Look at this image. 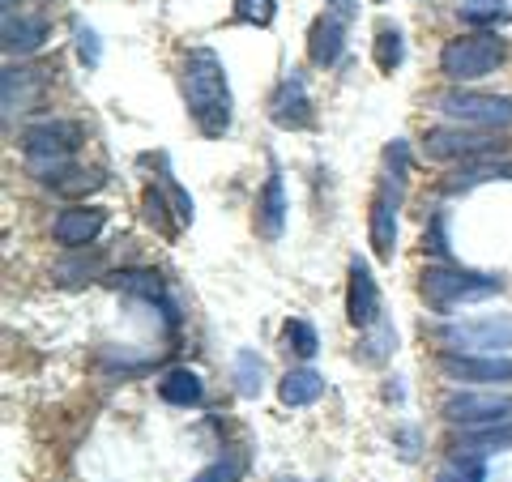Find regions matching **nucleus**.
Segmentation results:
<instances>
[{"mask_svg":"<svg viewBox=\"0 0 512 482\" xmlns=\"http://www.w3.org/2000/svg\"><path fill=\"white\" fill-rule=\"evenodd\" d=\"M508 60V39L500 30H474V35H457L440 47V73L453 86L483 82Z\"/></svg>","mask_w":512,"mask_h":482,"instance_id":"3","label":"nucleus"},{"mask_svg":"<svg viewBox=\"0 0 512 482\" xmlns=\"http://www.w3.org/2000/svg\"><path fill=\"white\" fill-rule=\"evenodd\" d=\"M282 346L291 350V355H299V359H312L316 350H320V337H316V329L308 325V320H286L282 325Z\"/></svg>","mask_w":512,"mask_h":482,"instance_id":"26","label":"nucleus"},{"mask_svg":"<svg viewBox=\"0 0 512 482\" xmlns=\"http://www.w3.org/2000/svg\"><path fill=\"white\" fill-rule=\"evenodd\" d=\"M508 18H512V9L504 0H466L461 5V22L483 26V30H495V22H508Z\"/></svg>","mask_w":512,"mask_h":482,"instance_id":"27","label":"nucleus"},{"mask_svg":"<svg viewBox=\"0 0 512 482\" xmlns=\"http://www.w3.org/2000/svg\"><path fill=\"white\" fill-rule=\"evenodd\" d=\"M440 376L453 384H478V389H495V384H512V355H440Z\"/></svg>","mask_w":512,"mask_h":482,"instance_id":"10","label":"nucleus"},{"mask_svg":"<svg viewBox=\"0 0 512 482\" xmlns=\"http://www.w3.org/2000/svg\"><path fill=\"white\" fill-rule=\"evenodd\" d=\"M158 397H163L167 406L192 410V406H201L205 384H201V376H197V372H188V367H171V372L158 376Z\"/></svg>","mask_w":512,"mask_h":482,"instance_id":"19","label":"nucleus"},{"mask_svg":"<svg viewBox=\"0 0 512 482\" xmlns=\"http://www.w3.org/2000/svg\"><path fill=\"white\" fill-rule=\"evenodd\" d=\"M77 56H82L86 69H99V60H103V43H99V35H94L90 26H77Z\"/></svg>","mask_w":512,"mask_h":482,"instance_id":"31","label":"nucleus"},{"mask_svg":"<svg viewBox=\"0 0 512 482\" xmlns=\"http://www.w3.org/2000/svg\"><path fill=\"white\" fill-rule=\"evenodd\" d=\"M448 355H508L512 350V312L457 316L431 329Z\"/></svg>","mask_w":512,"mask_h":482,"instance_id":"5","label":"nucleus"},{"mask_svg":"<svg viewBox=\"0 0 512 482\" xmlns=\"http://www.w3.org/2000/svg\"><path fill=\"white\" fill-rule=\"evenodd\" d=\"M402 197H406V180L384 175L376 197H372V210H367V239H372V252L380 261H393V252H397V214H402Z\"/></svg>","mask_w":512,"mask_h":482,"instance_id":"8","label":"nucleus"},{"mask_svg":"<svg viewBox=\"0 0 512 482\" xmlns=\"http://www.w3.org/2000/svg\"><path fill=\"white\" fill-rule=\"evenodd\" d=\"M103 227H107L103 205H64V210L52 218V239L60 248L77 252V248H90L94 239L103 235Z\"/></svg>","mask_w":512,"mask_h":482,"instance_id":"11","label":"nucleus"},{"mask_svg":"<svg viewBox=\"0 0 512 482\" xmlns=\"http://www.w3.org/2000/svg\"><path fill=\"white\" fill-rule=\"evenodd\" d=\"M184 103L201 137H227L231 128V86H227V64L210 47H192L184 60Z\"/></svg>","mask_w":512,"mask_h":482,"instance_id":"1","label":"nucleus"},{"mask_svg":"<svg viewBox=\"0 0 512 482\" xmlns=\"http://www.w3.org/2000/svg\"><path fill=\"white\" fill-rule=\"evenodd\" d=\"M47 35H52L47 18H26V13H18V18H5V52H9V56H30V52H39Z\"/></svg>","mask_w":512,"mask_h":482,"instance_id":"21","label":"nucleus"},{"mask_svg":"<svg viewBox=\"0 0 512 482\" xmlns=\"http://www.w3.org/2000/svg\"><path fill=\"white\" fill-rule=\"evenodd\" d=\"M423 154L431 163H478V158H500L508 154V141L487 133V128L466 124H440L423 133Z\"/></svg>","mask_w":512,"mask_h":482,"instance_id":"6","label":"nucleus"},{"mask_svg":"<svg viewBox=\"0 0 512 482\" xmlns=\"http://www.w3.org/2000/svg\"><path fill=\"white\" fill-rule=\"evenodd\" d=\"M325 5H329V13H333V18H342V22L359 18V0H325Z\"/></svg>","mask_w":512,"mask_h":482,"instance_id":"34","label":"nucleus"},{"mask_svg":"<svg viewBox=\"0 0 512 482\" xmlns=\"http://www.w3.org/2000/svg\"><path fill=\"white\" fill-rule=\"evenodd\" d=\"M342 52H346V22L325 9L308 30V60L316 69H333L342 60Z\"/></svg>","mask_w":512,"mask_h":482,"instance_id":"15","label":"nucleus"},{"mask_svg":"<svg viewBox=\"0 0 512 482\" xmlns=\"http://www.w3.org/2000/svg\"><path fill=\"white\" fill-rule=\"evenodd\" d=\"M146 214H150V222L163 235H171V222H167V197H163V188H146Z\"/></svg>","mask_w":512,"mask_h":482,"instance_id":"32","label":"nucleus"},{"mask_svg":"<svg viewBox=\"0 0 512 482\" xmlns=\"http://www.w3.org/2000/svg\"><path fill=\"white\" fill-rule=\"evenodd\" d=\"M363 333H367V337H363V350H359V359H363V363H380V359L397 346V333H393L389 320H376V325H372V329H363Z\"/></svg>","mask_w":512,"mask_h":482,"instance_id":"28","label":"nucleus"},{"mask_svg":"<svg viewBox=\"0 0 512 482\" xmlns=\"http://www.w3.org/2000/svg\"><path fill=\"white\" fill-rule=\"evenodd\" d=\"M436 111L453 124L487 128V133H504L512 128V99L508 94H478V90H444L436 94Z\"/></svg>","mask_w":512,"mask_h":482,"instance_id":"7","label":"nucleus"},{"mask_svg":"<svg viewBox=\"0 0 512 482\" xmlns=\"http://www.w3.org/2000/svg\"><path fill=\"white\" fill-rule=\"evenodd\" d=\"M372 56H376V69H380V73H393L397 64L406 60V35H402L397 26L384 22V26L376 30V47H372Z\"/></svg>","mask_w":512,"mask_h":482,"instance_id":"23","label":"nucleus"},{"mask_svg":"<svg viewBox=\"0 0 512 482\" xmlns=\"http://www.w3.org/2000/svg\"><path fill=\"white\" fill-rule=\"evenodd\" d=\"M0 82H5V116H13V111H26L30 103H39L43 69H30V64H9Z\"/></svg>","mask_w":512,"mask_h":482,"instance_id":"16","label":"nucleus"},{"mask_svg":"<svg viewBox=\"0 0 512 482\" xmlns=\"http://www.w3.org/2000/svg\"><path fill=\"white\" fill-rule=\"evenodd\" d=\"M448 214L440 210V214H431V222H427V244H431V252L440 256V261H448Z\"/></svg>","mask_w":512,"mask_h":482,"instance_id":"33","label":"nucleus"},{"mask_svg":"<svg viewBox=\"0 0 512 482\" xmlns=\"http://www.w3.org/2000/svg\"><path fill=\"white\" fill-rule=\"evenodd\" d=\"M278 13V0H235V22L248 26H269Z\"/></svg>","mask_w":512,"mask_h":482,"instance_id":"30","label":"nucleus"},{"mask_svg":"<svg viewBox=\"0 0 512 482\" xmlns=\"http://www.w3.org/2000/svg\"><path fill=\"white\" fill-rule=\"evenodd\" d=\"M99 184H103V175H94V171H86V167H69V171L60 175V180H52L47 188L60 192V197H82V192L99 188Z\"/></svg>","mask_w":512,"mask_h":482,"instance_id":"29","label":"nucleus"},{"mask_svg":"<svg viewBox=\"0 0 512 482\" xmlns=\"http://www.w3.org/2000/svg\"><path fill=\"white\" fill-rule=\"evenodd\" d=\"M419 291H423V299H427V308H431V312L453 316L461 303H478V299L500 295V291H504V278H500V273H478V269L427 265V269H423Z\"/></svg>","mask_w":512,"mask_h":482,"instance_id":"4","label":"nucleus"},{"mask_svg":"<svg viewBox=\"0 0 512 482\" xmlns=\"http://www.w3.org/2000/svg\"><path fill=\"white\" fill-rule=\"evenodd\" d=\"M269 120L286 128V133H299V128L312 124V99H308V86H303L299 69H291L278 82L274 99H269Z\"/></svg>","mask_w":512,"mask_h":482,"instance_id":"13","label":"nucleus"},{"mask_svg":"<svg viewBox=\"0 0 512 482\" xmlns=\"http://www.w3.org/2000/svg\"><path fill=\"white\" fill-rule=\"evenodd\" d=\"M116 286L120 291H128V295H141V299H158V303H167V295H163V282H158V273H150V269H124V273H116Z\"/></svg>","mask_w":512,"mask_h":482,"instance_id":"24","label":"nucleus"},{"mask_svg":"<svg viewBox=\"0 0 512 482\" xmlns=\"http://www.w3.org/2000/svg\"><path fill=\"white\" fill-rule=\"evenodd\" d=\"M256 231H261V239H269V244H278L286 231V184H282L278 167L269 171V180L256 192Z\"/></svg>","mask_w":512,"mask_h":482,"instance_id":"14","label":"nucleus"},{"mask_svg":"<svg viewBox=\"0 0 512 482\" xmlns=\"http://www.w3.org/2000/svg\"><path fill=\"white\" fill-rule=\"evenodd\" d=\"M512 448V423H500V427H466L461 440L453 448V457H470V461H483L491 453H504Z\"/></svg>","mask_w":512,"mask_h":482,"instance_id":"17","label":"nucleus"},{"mask_svg":"<svg viewBox=\"0 0 512 482\" xmlns=\"http://www.w3.org/2000/svg\"><path fill=\"white\" fill-rule=\"evenodd\" d=\"M325 393V376L312 372V367H295V372H286L282 384H278V401L286 410H299V406H312Z\"/></svg>","mask_w":512,"mask_h":482,"instance_id":"20","label":"nucleus"},{"mask_svg":"<svg viewBox=\"0 0 512 482\" xmlns=\"http://www.w3.org/2000/svg\"><path fill=\"white\" fill-rule=\"evenodd\" d=\"M491 180H512V163L500 154V158H478V163H461L453 175L444 180L448 192H470L478 184H491Z\"/></svg>","mask_w":512,"mask_h":482,"instance_id":"18","label":"nucleus"},{"mask_svg":"<svg viewBox=\"0 0 512 482\" xmlns=\"http://www.w3.org/2000/svg\"><path fill=\"white\" fill-rule=\"evenodd\" d=\"M346 316L355 329H372L380 320V286L363 256H355L346 269Z\"/></svg>","mask_w":512,"mask_h":482,"instance_id":"12","label":"nucleus"},{"mask_svg":"<svg viewBox=\"0 0 512 482\" xmlns=\"http://www.w3.org/2000/svg\"><path fill=\"white\" fill-rule=\"evenodd\" d=\"M436 482H448V478H436Z\"/></svg>","mask_w":512,"mask_h":482,"instance_id":"37","label":"nucleus"},{"mask_svg":"<svg viewBox=\"0 0 512 482\" xmlns=\"http://www.w3.org/2000/svg\"><path fill=\"white\" fill-rule=\"evenodd\" d=\"M397 440L406 444V448H402V457H414V453H419V431H397Z\"/></svg>","mask_w":512,"mask_h":482,"instance_id":"35","label":"nucleus"},{"mask_svg":"<svg viewBox=\"0 0 512 482\" xmlns=\"http://www.w3.org/2000/svg\"><path fill=\"white\" fill-rule=\"evenodd\" d=\"M82 141H86L82 124L47 116V120H35V124L22 128V158H26V167L35 180L52 184L69 167H77L73 158H77V146H82Z\"/></svg>","mask_w":512,"mask_h":482,"instance_id":"2","label":"nucleus"},{"mask_svg":"<svg viewBox=\"0 0 512 482\" xmlns=\"http://www.w3.org/2000/svg\"><path fill=\"white\" fill-rule=\"evenodd\" d=\"M13 9H18V0H5V18H13Z\"/></svg>","mask_w":512,"mask_h":482,"instance_id":"36","label":"nucleus"},{"mask_svg":"<svg viewBox=\"0 0 512 482\" xmlns=\"http://www.w3.org/2000/svg\"><path fill=\"white\" fill-rule=\"evenodd\" d=\"M244 474H248V457L244 453H222V457H214L210 465H205L192 482H244Z\"/></svg>","mask_w":512,"mask_h":482,"instance_id":"25","label":"nucleus"},{"mask_svg":"<svg viewBox=\"0 0 512 482\" xmlns=\"http://www.w3.org/2000/svg\"><path fill=\"white\" fill-rule=\"evenodd\" d=\"M231 380H235L239 397H261V389H265V363L256 359V350H239L235 363H231Z\"/></svg>","mask_w":512,"mask_h":482,"instance_id":"22","label":"nucleus"},{"mask_svg":"<svg viewBox=\"0 0 512 482\" xmlns=\"http://www.w3.org/2000/svg\"><path fill=\"white\" fill-rule=\"evenodd\" d=\"M440 414L448 423H457L461 431L466 427H500L512 423V397L508 393H453L440 401Z\"/></svg>","mask_w":512,"mask_h":482,"instance_id":"9","label":"nucleus"}]
</instances>
